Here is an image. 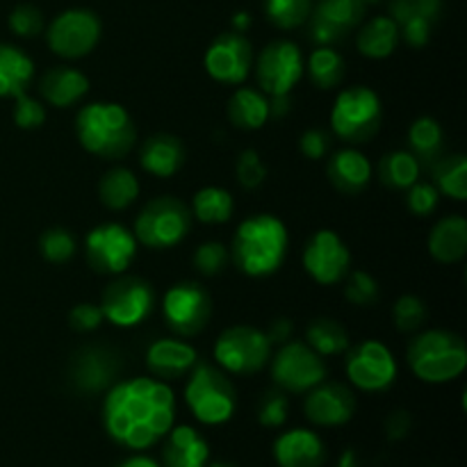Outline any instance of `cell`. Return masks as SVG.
<instances>
[{
	"instance_id": "cell-35",
	"label": "cell",
	"mask_w": 467,
	"mask_h": 467,
	"mask_svg": "<svg viewBox=\"0 0 467 467\" xmlns=\"http://www.w3.org/2000/svg\"><path fill=\"white\" fill-rule=\"evenodd\" d=\"M233 210H235V201L231 192L219 185L201 187L192 201V214L201 223H213V226L226 223L233 217Z\"/></svg>"
},
{
	"instance_id": "cell-24",
	"label": "cell",
	"mask_w": 467,
	"mask_h": 467,
	"mask_svg": "<svg viewBox=\"0 0 467 467\" xmlns=\"http://www.w3.org/2000/svg\"><path fill=\"white\" fill-rule=\"evenodd\" d=\"M162 441V467H205L210 463L208 441L190 424H173Z\"/></svg>"
},
{
	"instance_id": "cell-58",
	"label": "cell",
	"mask_w": 467,
	"mask_h": 467,
	"mask_svg": "<svg viewBox=\"0 0 467 467\" xmlns=\"http://www.w3.org/2000/svg\"><path fill=\"white\" fill-rule=\"evenodd\" d=\"M363 5H369V3H379V0H360Z\"/></svg>"
},
{
	"instance_id": "cell-34",
	"label": "cell",
	"mask_w": 467,
	"mask_h": 467,
	"mask_svg": "<svg viewBox=\"0 0 467 467\" xmlns=\"http://www.w3.org/2000/svg\"><path fill=\"white\" fill-rule=\"evenodd\" d=\"M306 71L317 89H336L345 78V57L333 46H317L306 59Z\"/></svg>"
},
{
	"instance_id": "cell-8",
	"label": "cell",
	"mask_w": 467,
	"mask_h": 467,
	"mask_svg": "<svg viewBox=\"0 0 467 467\" xmlns=\"http://www.w3.org/2000/svg\"><path fill=\"white\" fill-rule=\"evenodd\" d=\"M272 349V342L263 328L237 324L226 328L214 342V365H219L226 374L249 377L267 368Z\"/></svg>"
},
{
	"instance_id": "cell-38",
	"label": "cell",
	"mask_w": 467,
	"mask_h": 467,
	"mask_svg": "<svg viewBox=\"0 0 467 467\" xmlns=\"http://www.w3.org/2000/svg\"><path fill=\"white\" fill-rule=\"evenodd\" d=\"M313 0H265V16L278 30H296L308 21Z\"/></svg>"
},
{
	"instance_id": "cell-42",
	"label": "cell",
	"mask_w": 467,
	"mask_h": 467,
	"mask_svg": "<svg viewBox=\"0 0 467 467\" xmlns=\"http://www.w3.org/2000/svg\"><path fill=\"white\" fill-rule=\"evenodd\" d=\"M192 263H194L196 272L203 274V276H219L231 263V251L223 242L208 240L196 246Z\"/></svg>"
},
{
	"instance_id": "cell-54",
	"label": "cell",
	"mask_w": 467,
	"mask_h": 467,
	"mask_svg": "<svg viewBox=\"0 0 467 467\" xmlns=\"http://www.w3.org/2000/svg\"><path fill=\"white\" fill-rule=\"evenodd\" d=\"M117 467H162V465H160L155 459H150V456L135 454V456H128V459H123Z\"/></svg>"
},
{
	"instance_id": "cell-22",
	"label": "cell",
	"mask_w": 467,
	"mask_h": 467,
	"mask_svg": "<svg viewBox=\"0 0 467 467\" xmlns=\"http://www.w3.org/2000/svg\"><path fill=\"white\" fill-rule=\"evenodd\" d=\"M196 360H199V354L194 347L181 337H160V340L150 342L146 349V368L160 381L185 379Z\"/></svg>"
},
{
	"instance_id": "cell-9",
	"label": "cell",
	"mask_w": 467,
	"mask_h": 467,
	"mask_svg": "<svg viewBox=\"0 0 467 467\" xmlns=\"http://www.w3.org/2000/svg\"><path fill=\"white\" fill-rule=\"evenodd\" d=\"M269 369L278 390L304 395L327 379V363L304 340H287L278 345L269 358Z\"/></svg>"
},
{
	"instance_id": "cell-50",
	"label": "cell",
	"mask_w": 467,
	"mask_h": 467,
	"mask_svg": "<svg viewBox=\"0 0 467 467\" xmlns=\"http://www.w3.org/2000/svg\"><path fill=\"white\" fill-rule=\"evenodd\" d=\"M328 149H331V135L322 128H308L304 135L299 137V150L308 160H322L327 158Z\"/></svg>"
},
{
	"instance_id": "cell-18",
	"label": "cell",
	"mask_w": 467,
	"mask_h": 467,
	"mask_svg": "<svg viewBox=\"0 0 467 467\" xmlns=\"http://www.w3.org/2000/svg\"><path fill=\"white\" fill-rule=\"evenodd\" d=\"M356 395L347 383L327 381L317 383L306 392L304 413L310 424L322 429L345 427L356 415Z\"/></svg>"
},
{
	"instance_id": "cell-36",
	"label": "cell",
	"mask_w": 467,
	"mask_h": 467,
	"mask_svg": "<svg viewBox=\"0 0 467 467\" xmlns=\"http://www.w3.org/2000/svg\"><path fill=\"white\" fill-rule=\"evenodd\" d=\"M433 167V185L454 201L467 199V158L461 153L438 158Z\"/></svg>"
},
{
	"instance_id": "cell-28",
	"label": "cell",
	"mask_w": 467,
	"mask_h": 467,
	"mask_svg": "<svg viewBox=\"0 0 467 467\" xmlns=\"http://www.w3.org/2000/svg\"><path fill=\"white\" fill-rule=\"evenodd\" d=\"M228 121L240 130H260L269 121V96L255 87H237L226 105Z\"/></svg>"
},
{
	"instance_id": "cell-44",
	"label": "cell",
	"mask_w": 467,
	"mask_h": 467,
	"mask_svg": "<svg viewBox=\"0 0 467 467\" xmlns=\"http://www.w3.org/2000/svg\"><path fill=\"white\" fill-rule=\"evenodd\" d=\"M290 418V401L283 390L265 392L258 404V422L265 429H281Z\"/></svg>"
},
{
	"instance_id": "cell-26",
	"label": "cell",
	"mask_w": 467,
	"mask_h": 467,
	"mask_svg": "<svg viewBox=\"0 0 467 467\" xmlns=\"http://www.w3.org/2000/svg\"><path fill=\"white\" fill-rule=\"evenodd\" d=\"M185 146L176 135L158 132L144 140L140 149V164L146 173L158 178H171L185 164Z\"/></svg>"
},
{
	"instance_id": "cell-21",
	"label": "cell",
	"mask_w": 467,
	"mask_h": 467,
	"mask_svg": "<svg viewBox=\"0 0 467 467\" xmlns=\"http://www.w3.org/2000/svg\"><path fill=\"white\" fill-rule=\"evenodd\" d=\"M327 459V445L313 429H287L274 441V461L278 467H322Z\"/></svg>"
},
{
	"instance_id": "cell-55",
	"label": "cell",
	"mask_w": 467,
	"mask_h": 467,
	"mask_svg": "<svg viewBox=\"0 0 467 467\" xmlns=\"http://www.w3.org/2000/svg\"><path fill=\"white\" fill-rule=\"evenodd\" d=\"M249 27H251V14L249 12H237L235 16H233V30L242 32V35H244Z\"/></svg>"
},
{
	"instance_id": "cell-31",
	"label": "cell",
	"mask_w": 467,
	"mask_h": 467,
	"mask_svg": "<svg viewBox=\"0 0 467 467\" xmlns=\"http://www.w3.org/2000/svg\"><path fill=\"white\" fill-rule=\"evenodd\" d=\"M141 185L135 171L128 167H112L100 176L99 181V199L108 210H126L140 196Z\"/></svg>"
},
{
	"instance_id": "cell-5",
	"label": "cell",
	"mask_w": 467,
	"mask_h": 467,
	"mask_svg": "<svg viewBox=\"0 0 467 467\" xmlns=\"http://www.w3.org/2000/svg\"><path fill=\"white\" fill-rule=\"evenodd\" d=\"M185 379V404L196 422L205 427L231 422L237 410V388L231 381V374L223 372L219 365L196 360Z\"/></svg>"
},
{
	"instance_id": "cell-39",
	"label": "cell",
	"mask_w": 467,
	"mask_h": 467,
	"mask_svg": "<svg viewBox=\"0 0 467 467\" xmlns=\"http://www.w3.org/2000/svg\"><path fill=\"white\" fill-rule=\"evenodd\" d=\"M39 251L41 258L50 265H64L76 255L78 242L68 228L53 226L46 228L39 237Z\"/></svg>"
},
{
	"instance_id": "cell-37",
	"label": "cell",
	"mask_w": 467,
	"mask_h": 467,
	"mask_svg": "<svg viewBox=\"0 0 467 467\" xmlns=\"http://www.w3.org/2000/svg\"><path fill=\"white\" fill-rule=\"evenodd\" d=\"M442 126L433 117H420L409 128V149L420 162L433 164L442 150Z\"/></svg>"
},
{
	"instance_id": "cell-45",
	"label": "cell",
	"mask_w": 467,
	"mask_h": 467,
	"mask_svg": "<svg viewBox=\"0 0 467 467\" xmlns=\"http://www.w3.org/2000/svg\"><path fill=\"white\" fill-rule=\"evenodd\" d=\"M14 123L21 130H36L46 121V103L41 99H35L26 91L14 99Z\"/></svg>"
},
{
	"instance_id": "cell-10",
	"label": "cell",
	"mask_w": 467,
	"mask_h": 467,
	"mask_svg": "<svg viewBox=\"0 0 467 467\" xmlns=\"http://www.w3.org/2000/svg\"><path fill=\"white\" fill-rule=\"evenodd\" d=\"M103 23L91 9L71 7L59 12L46 27V44L57 57H87L99 46Z\"/></svg>"
},
{
	"instance_id": "cell-27",
	"label": "cell",
	"mask_w": 467,
	"mask_h": 467,
	"mask_svg": "<svg viewBox=\"0 0 467 467\" xmlns=\"http://www.w3.org/2000/svg\"><path fill=\"white\" fill-rule=\"evenodd\" d=\"M429 254L442 265H454L467 254V219L461 214H447L429 233Z\"/></svg>"
},
{
	"instance_id": "cell-52",
	"label": "cell",
	"mask_w": 467,
	"mask_h": 467,
	"mask_svg": "<svg viewBox=\"0 0 467 467\" xmlns=\"http://www.w3.org/2000/svg\"><path fill=\"white\" fill-rule=\"evenodd\" d=\"M265 333H267L272 347L274 345L278 347V345H283V342L292 340V322L290 319H276L274 324H269V328Z\"/></svg>"
},
{
	"instance_id": "cell-33",
	"label": "cell",
	"mask_w": 467,
	"mask_h": 467,
	"mask_svg": "<svg viewBox=\"0 0 467 467\" xmlns=\"http://www.w3.org/2000/svg\"><path fill=\"white\" fill-rule=\"evenodd\" d=\"M379 181L390 190H409L422 176V162L410 150H390L377 167Z\"/></svg>"
},
{
	"instance_id": "cell-23",
	"label": "cell",
	"mask_w": 467,
	"mask_h": 467,
	"mask_svg": "<svg viewBox=\"0 0 467 467\" xmlns=\"http://www.w3.org/2000/svg\"><path fill=\"white\" fill-rule=\"evenodd\" d=\"M331 185L345 196H358L372 181L374 167L368 155L358 146H345L336 150L327 164Z\"/></svg>"
},
{
	"instance_id": "cell-17",
	"label": "cell",
	"mask_w": 467,
	"mask_h": 467,
	"mask_svg": "<svg viewBox=\"0 0 467 467\" xmlns=\"http://www.w3.org/2000/svg\"><path fill=\"white\" fill-rule=\"evenodd\" d=\"M254 46L242 32H222L203 55V67L222 85H242L254 68Z\"/></svg>"
},
{
	"instance_id": "cell-47",
	"label": "cell",
	"mask_w": 467,
	"mask_h": 467,
	"mask_svg": "<svg viewBox=\"0 0 467 467\" xmlns=\"http://www.w3.org/2000/svg\"><path fill=\"white\" fill-rule=\"evenodd\" d=\"M235 173L237 181H240V185L244 187V190H255V187H260L267 181V167H265L258 150L254 149L242 150L235 164Z\"/></svg>"
},
{
	"instance_id": "cell-51",
	"label": "cell",
	"mask_w": 467,
	"mask_h": 467,
	"mask_svg": "<svg viewBox=\"0 0 467 467\" xmlns=\"http://www.w3.org/2000/svg\"><path fill=\"white\" fill-rule=\"evenodd\" d=\"M410 424H413V420H410V415L406 410H395V413H390V418L386 422L388 438L390 441H401L410 431Z\"/></svg>"
},
{
	"instance_id": "cell-1",
	"label": "cell",
	"mask_w": 467,
	"mask_h": 467,
	"mask_svg": "<svg viewBox=\"0 0 467 467\" xmlns=\"http://www.w3.org/2000/svg\"><path fill=\"white\" fill-rule=\"evenodd\" d=\"M176 424V395L167 381L135 377L105 390L103 427L117 445L144 451L158 445Z\"/></svg>"
},
{
	"instance_id": "cell-43",
	"label": "cell",
	"mask_w": 467,
	"mask_h": 467,
	"mask_svg": "<svg viewBox=\"0 0 467 467\" xmlns=\"http://www.w3.org/2000/svg\"><path fill=\"white\" fill-rule=\"evenodd\" d=\"M7 23H9V30H12L16 36H23V39H32V36L41 35L46 27L41 9L30 3L16 5V7L9 12Z\"/></svg>"
},
{
	"instance_id": "cell-16",
	"label": "cell",
	"mask_w": 467,
	"mask_h": 467,
	"mask_svg": "<svg viewBox=\"0 0 467 467\" xmlns=\"http://www.w3.org/2000/svg\"><path fill=\"white\" fill-rule=\"evenodd\" d=\"M304 269L319 285H337L351 269L349 246L331 228H319L306 242Z\"/></svg>"
},
{
	"instance_id": "cell-29",
	"label": "cell",
	"mask_w": 467,
	"mask_h": 467,
	"mask_svg": "<svg viewBox=\"0 0 467 467\" xmlns=\"http://www.w3.org/2000/svg\"><path fill=\"white\" fill-rule=\"evenodd\" d=\"M35 78V62L23 48L0 44V99H16L26 94Z\"/></svg>"
},
{
	"instance_id": "cell-20",
	"label": "cell",
	"mask_w": 467,
	"mask_h": 467,
	"mask_svg": "<svg viewBox=\"0 0 467 467\" xmlns=\"http://www.w3.org/2000/svg\"><path fill=\"white\" fill-rule=\"evenodd\" d=\"M119 358L114 351L105 347H85L71 358V381L73 386L87 395L108 390L117 383Z\"/></svg>"
},
{
	"instance_id": "cell-56",
	"label": "cell",
	"mask_w": 467,
	"mask_h": 467,
	"mask_svg": "<svg viewBox=\"0 0 467 467\" xmlns=\"http://www.w3.org/2000/svg\"><path fill=\"white\" fill-rule=\"evenodd\" d=\"M337 467H356V454L354 451H345L340 459V463H337Z\"/></svg>"
},
{
	"instance_id": "cell-12",
	"label": "cell",
	"mask_w": 467,
	"mask_h": 467,
	"mask_svg": "<svg viewBox=\"0 0 467 467\" xmlns=\"http://www.w3.org/2000/svg\"><path fill=\"white\" fill-rule=\"evenodd\" d=\"M213 296L201 283L181 281L162 296V317L178 337L199 336L213 317Z\"/></svg>"
},
{
	"instance_id": "cell-53",
	"label": "cell",
	"mask_w": 467,
	"mask_h": 467,
	"mask_svg": "<svg viewBox=\"0 0 467 467\" xmlns=\"http://www.w3.org/2000/svg\"><path fill=\"white\" fill-rule=\"evenodd\" d=\"M292 112V99L290 94H276L269 96V117L283 119Z\"/></svg>"
},
{
	"instance_id": "cell-15",
	"label": "cell",
	"mask_w": 467,
	"mask_h": 467,
	"mask_svg": "<svg viewBox=\"0 0 467 467\" xmlns=\"http://www.w3.org/2000/svg\"><path fill=\"white\" fill-rule=\"evenodd\" d=\"M254 64L260 91L267 96L292 94L306 71L304 53L290 39H274L260 50Z\"/></svg>"
},
{
	"instance_id": "cell-48",
	"label": "cell",
	"mask_w": 467,
	"mask_h": 467,
	"mask_svg": "<svg viewBox=\"0 0 467 467\" xmlns=\"http://www.w3.org/2000/svg\"><path fill=\"white\" fill-rule=\"evenodd\" d=\"M68 322H71V328L78 333H91L105 322L103 310H100L99 304H91V301H82V304H76L68 313Z\"/></svg>"
},
{
	"instance_id": "cell-7",
	"label": "cell",
	"mask_w": 467,
	"mask_h": 467,
	"mask_svg": "<svg viewBox=\"0 0 467 467\" xmlns=\"http://www.w3.org/2000/svg\"><path fill=\"white\" fill-rule=\"evenodd\" d=\"M190 228L192 210L176 196H158L140 210L132 233L146 249L164 251L181 244Z\"/></svg>"
},
{
	"instance_id": "cell-49",
	"label": "cell",
	"mask_w": 467,
	"mask_h": 467,
	"mask_svg": "<svg viewBox=\"0 0 467 467\" xmlns=\"http://www.w3.org/2000/svg\"><path fill=\"white\" fill-rule=\"evenodd\" d=\"M431 26L433 23L429 18L413 14V16L400 23V36H404V41L410 48H422L431 39Z\"/></svg>"
},
{
	"instance_id": "cell-11",
	"label": "cell",
	"mask_w": 467,
	"mask_h": 467,
	"mask_svg": "<svg viewBox=\"0 0 467 467\" xmlns=\"http://www.w3.org/2000/svg\"><path fill=\"white\" fill-rule=\"evenodd\" d=\"M99 306L109 324L119 328H135L153 313L155 290L144 278L119 274V278L105 287Z\"/></svg>"
},
{
	"instance_id": "cell-46",
	"label": "cell",
	"mask_w": 467,
	"mask_h": 467,
	"mask_svg": "<svg viewBox=\"0 0 467 467\" xmlns=\"http://www.w3.org/2000/svg\"><path fill=\"white\" fill-rule=\"evenodd\" d=\"M438 203H441V192L433 182L418 181L406 190V208L415 217H429L436 213Z\"/></svg>"
},
{
	"instance_id": "cell-30",
	"label": "cell",
	"mask_w": 467,
	"mask_h": 467,
	"mask_svg": "<svg viewBox=\"0 0 467 467\" xmlns=\"http://www.w3.org/2000/svg\"><path fill=\"white\" fill-rule=\"evenodd\" d=\"M400 44V26L392 16H374L365 23L356 36L360 55L369 59H386Z\"/></svg>"
},
{
	"instance_id": "cell-14",
	"label": "cell",
	"mask_w": 467,
	"mask_h": 467,
	"mask_svg": "<svg viewBox=\"0 0 467 467\" xmlns=\"http://www.w3.org/2000/svg\"><path fill=\"white\" fill-rule=\"evenodd\" d=\"M345 372L351 386L358 390L383 392L397 381L400 365L386 342L363 340L347 349Z\"/></svg>"
},
{
	"instance_id": "cell-13",
	"label": "cell",
	"mask_w": 467,
	"mask_h": 467,
	"mask_svg": "<svg viewBox=\"0 0 467 467\" xmlns=\"http://www.w3.org/2000/svg\"><path fill=\"white\" fill-rule=\"evenodd\" d=\"M137 237L119 222H103L91 228L85 237L87 265L96 274L119 276L132 265L137 255Z\"/></svg>"
},
{
	"instance_id": "cell-40",
	"label": "cell",
	"mask_w": 467,
	"mask_h": 467,
	"mask_svg": "<svg viewBox=\"0 0 467 467\" xmlns=\"http://www.w3.org/2000/svg\"><path fill=\"white\" fill-rule=\"evenodd\" d=\"M429 317L427 304L415 295H401L392 306V319H395L397 331L418 333Z\"/></svg>"
},
{
	"instance_id": "cell-57",
	"label": "cell",
	"mask_w": 467,
	"mask_h": 467,
	"mask_svg": "<svg viewBox=\"0 0 467 467\" xmlns=\"http://www.w3.org/2000/svg\"><path fill=\"white\" fill-rule=\"evenodd\" d=\"M205 467H237V465L228 463V461H217V463H208Z\"/></svg>"
},
{
	"instance_id": "cell-25",
	"label": "cell",
	"mask_w": 467,
	"mask_h": 467,
	"mask_svg": "<svg viewBox=\"0 0 467 467\" xmlns=\"http://www.w3.org/2000/svg\"><path fill=\"white\" fill-rule=\"evenodd\" d=\"M89 94V78L76 67H53L41 76L39 96L44 103L64 109Z\"/></svg>"
},
{
	"instance_id": "cell-32",
	"label": "cell",
	"mask_w": 467,
	"mask_h": 467,
	"mask_svg": "<svg viewBox=\"0 0 467 467\" xmlns=\"http://www.w3.org/2000/svg\"><path fill=\"white\" fill-rule=\"evenodd\" d=\"M306 345L317 351L322 358H328V356L345 354L351 342L345 324L331 317H317L306 328Z\"/></svg>"
},
{
	"instance_id": "cell-41",
	"label": "cell",
	"mask_w": 467,
	"mask_h": 467,
	"mask_svg": "<svg viewBox=\"0 0 467 467\" xmlns=\"http://www.w3.org/2000/svg\"><path fill=\"white\" fill-rule=\"evenodd\" d=\"M345 278V296L349 304L360 306V308H369V306L377 304L381 287L372 274L365 272V269H354V272L349 269Z\"/></svg>"
},
{
	"instance_id": "cell-2",
	"label": "cell",
	"mask_w": 467,
	"mask_h": 467,
	"mask_svg": "<svg viewBox=\"0 0 467 467\" xmlns=\"http://www.w3.org/2000/svg\"><path fill=\"white\" fill-rule=\"evenodd\" d=\"M290 233L276 214L260 213L237 226L231 244V260L244 276H272L285 263Z\"/></svg>"
},
{
	"instance_id": "cell-3",
	"label": "cell",
	"mask_w": 467,
	"mask_h": 467,
	"mask_svg": "<svg viewBox=\"0 0 467 467\" xmlns=\"http://www.w3.org/2000/svg\"><path fill=\"white\" fill-rule=\"evenodd\" d=\"M76 137L87 153L103 160H121L135 149L137 126L123 105L96 100L78 109Z\"/></svg>"
},
{
	"instance_id": "cell-6",
	"label": "cell",
	"mask_w": 467,
	"mask_h": 467,
	"mask_svg": "<svg viewBox=\"0 0 467 467\" xmlns=\"http://www.w3.org/2000/svg\"><path fill=\"white\" fill-rule=\"evenodd\" d=\"M381 123L383 105L372 87H347L333 100L331 130L349 146L368 144L372 137L379 135Z\"/></svg>"
},
{
	"instance_id": "cell-19",
	"label": "cell",
	"mask_w": 467,
	"mask_h": 467,
	"mask_svg": "<svg viewBox=\"0 0 467 467\" xmlns=\"http://www.w3.org/2000/svg\"><path fill=\"white\" fill-rule=\"evenodd\" d=\"M365 16L360 0H319L310 12V39L317 46H333L345 39Z\"/></svg>"
},
{
	"instance_id": "cell-4",
	"label": "cell",
	"mask_w": 467,
	"mask_h": 467,
	"mask_svg": "<svg viewBox=\"0 0 467 467\" xmlns=\"http://www.w3.org/2000/svg\"><path fill=\"white\" fill-rule=\"evenodd\" d=\"M406 360L415 377L431 386L459 379L467 368L465 340L454 331L429 328L420 331L406 349Z\"/></svg>"
}]
</instances>
